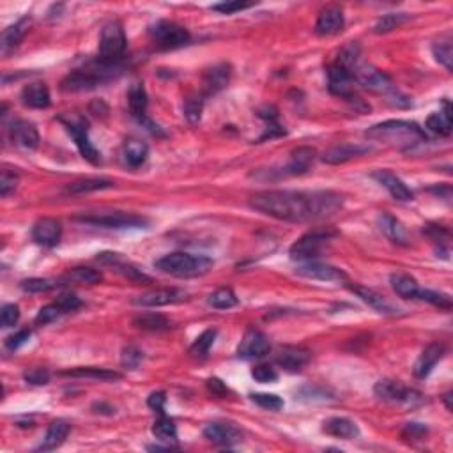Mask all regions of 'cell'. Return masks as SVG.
Wrapping results in <instances>:
<instances>
[{"mask_svg": "<svg viewBox=\"0 0 453 453\" xmlns=\"http://www.w3.org/2000/svg\"><path fill=\"white\" fill-rule=\"evenodd\" d=\"M250 207L281 222H312L342 209V197L333 192H262L252 197Z\"/></svg>", "mask_w": 453, "mask_h": 453, "instance_id": "cell-1", "label": "cell"}, {"mask_svg": "<svg viewBox=\"0 0 453 453\" xmlns=\"http://www.w3.org/2000/svg\"><path fill=\"white\" fill-rule=\"evenodd\" d=\"M121 73V66L117 63H105L99 59L98 63L89 64L83 69H76L67 74L63 80V89L67 92H79V90L96 89L101 83L110 82Z\"/></svg>", "mask_w": 453, "mask_h": 453, "instance_id": "cell-2", "label": "cell"}, {"mask_svg": "<svg viewBox=\"0 0 453 453\" xmlns=\"http://www.w3.org/2000/svg\"><path fill=\"white\" fill-rule=\"evenodd\" d=\"M156 270L176 278H199L207 274L213 267V261L204 255H192L184 252L163 255L154 262Z\"/></svg>", "mask_w": 453, "mask_h": 453, "instance_id": "cell-3", "label": "cell"}, {"mask_svg": "<svg viewBox=\"0 0 453 453\" xmlns=\"http://www.w3.org/2000/svg\"><path fill=\"white\" fill-rule=\"evenodd\" d=\"M370 138L390 142L399 147H413L420 142L427 140V135L418 124L407 121H386L383 124H377L367 131Z\"/></svg>", "mask_w": 453, "mask_h": 453, "instance_id": "cell-4", "label": "cell"}, {"mask_svg": "<svg viewBox=\"0 0 453 453\" xmlns=\"http://www.w3.org/2000/svg\"><path fill=\"white\" fill-rule=\"evenodd\" d=\"M336 236V232L333 231H312L308 234H305L303 238L297 239L290 247L289 255L293 261H305L310 262L313 258L319 257V254L322 252V248L331 241Z\"/></svg>", "mask_w": 453, "mask_h": 453, "instance_id": "cell-5", "label": "cell"}, {"mask_svg": "<svg viewBox=\"0 0 453 453\" xmlns=\"http://www.w3.org/2000/svg\"><path fill=\"white\" fill-rule=\"evenodd\" d=\"M126 50V34L121 22H110L99 35V59L105 63H119Z\"/></svg>", "mask_w": 453, "mask_h": 453, "instance_id": "cell-6", "label": "cell"}, {"mask_svg": "<svg viewBox=\"0 0 453 453\" xmlns=\"http://www.w3.org/2000/svg\"><path fill=\"white\" fill-rule=\"evenodd\" d=\"M374 393L379 397L381 400L388 404H395V406H418L422 404V395L418 391L411 390V388L404 386L399 381L391 379H381L379 383L374 386Z\"/></svg>", "mask_w": 453, "mask_h": 453, "instance_id": "cell-7", "label": "cell"}, {"mask_svg": "<svg viewBox=\"0 0 453 453\" xmlns=\"http://www.w3.org/2000/svg\"><path fill=\"white\" fill-rule=\"evenodd\" d=\"M151 38H153L154 44L161 50H176V48L184 47L190 43L192 35L183 25L176 24V22L161 20L151 28Z\"/></svg>", "mask_w": 453, "mask_h": 453, "instance_id": "cell-8", "label": "cell"}, {"mask_svg": "<svg viewBox=\"0 0 453 453\" xmlns=\"http://www.w3.org/2000/svg\"><path fill=\"white\" fill-rule=\"evenodd\" d=\"M76 222L89 223V225L105 226V229H140L147 225V220L131 213H96V215H82Z\"/></svg>", "mask_w": 453, "mask_h": 453, "instance_id": "cell-9", "label": "cell"}, {"mask_svg": "<svg viewBox=\"0 0 453 453\" xmlns=\"http://www.w3.org/2000/svg\"><path fill=\"white\" fill-rule=\"evenodd\" d=\"M352 79H354V82L363 85L365 89L372 90V92H395L393 82H391L390 76L384 74L383 71L377 69V67L368 66V64H358V67H356L354 73H352Z\"/></svg>", "mask_w": 453, "mask_h": 453, "instance_id": "cell-10", "label": "cell"}, {"mask_svg": "<svg viewBox=\"0 0 453 453\" xmlns=\"http://www.w3.org/2000/svg\"><path fill=\"white\" fill-rule=\"evenodd\" d=\"M63 122L66 124V128H67V131H69L71 137H73V140H74V144H76V147H79L80 154H82L87 161H90L92 165H98L99 161H101V158H99L98 149L90 144L89 135H87L85 121L80 117H74V119H69V121L63 119Z\"/></svg>", "mask_w": 453, "mask_h": 453, "instance_id": "cell-11", "label": "cell"}, {"mask_svg": "<svg viewBox=\"0 0 453 453\" xmlns=\"http://www.w3.org/2000/svg\"><path fill=\"white\" fill-rule=\"evenodd\" d=\"M270 351V338L262 331H258V329L250 328L245 333L241 344H239L238 356L239 358H245V360H254V358H264Z\"/></svg>", "mask_w": 453, "mask_h": 453, "instance_id": "cell-12", "label": "cell"}, {"mask_svg": "<svg viewBox=\"0 0 453 453\" xmlns=\"http://www.w3.org/2000/svg\"><path fill=\"white\" fill-rule=\"evenodd\" d=\"M63 238V225L53 218H41L32 226V239L41 247H57Z\"/></svg>", "mask_w": 453, "mask_h": 453, "instance_id": "cell-13", "label": "cell"}, {"mask_svg": "<svg viewBox=\"0 0 453 453\" xmlns=\"http://www.w3.org/2000/svg\"><path fill=\"white\" fill-rule=\"evenodd\" d=\"M328 87L329 92L344 99L354 98V79L349 71L340 67L338 64H333L328 69Z\"/></svg>", "mask_w": 453, "mask_h": 453, "instance_id": "cell-14", "label": "cell"}, {"mask_svg": "<svg viewBox=\"0 0 453 453\" xmlns=\"http://www.w3.org/2000/svg\"><path fill=\"white\" fill-rule=\"evenodd\" d=\"M296 273L299 277L310 278V280H320V281H344L345 273L338 267H333L329 264H322V262L310 261L305 262L303 266H299L296 270Z\"/></svg>", "mask_w": 453, "mask_h": 453, "instance_id": "cell-15", "label": "cell"}, {"mask_svg": "<svg viewBox=\"0 0 453 453\" xmlns=\"http://www.w3.org/2000/svg\"><path fill=\"white\" fill-rule=\"evenodd\" d=\"M204 436H206V439H209V441L220 446L238 445V443L242 439V434L238 427L232 425V423H220V422L206 425V429H204Z\"/></svg>", "mask_w": 453, "mask_h": 453, "instance_id": "cell-16", "label": "cell"}, {"mask_svg": "<svg viewBox=\"0 0 453 453\" xmlns=\"http://www.w3.org/2000/svg\"><path fill=\"white\" fill-rule=\"evenodd\" d=\"M277 365L286 368L289 372H299L305 368L310 361V352L303 347H294V345H286L280 347L277 352Z\"/></svg>", "mask_w": 453, "mask_h": 453, "instance_id": "cell-17", "label": "cell"}, {"mask_svg": "<svg viewBox=\"0 0 453 453\" xmlns=\"http://www.w3.org/2000/svg\"><path fill=\"white\" fill-rule=\"evenodd\" d=\"M344 13L336 6H329L319 13L315 24V32L319 35H335L344 28Z\"/></svg>", "mask_w": 453, "mask_h": 453, "instance_id": "cell-18", "label": "cell"}, {"mask_svg": "<svg viewBox=\"0 0 453 453\" xmlns=\"http://www.w3.org/2000/svg\"><path fill=\"white\" fill-rule=\"evenodd\" d=\"M11 140L25 151H34L40 145V133L32 122L15 121L11 126Z\"/></svg>", "mask_w": 453, "mask_h": 453, "instance_id": "cell-19", "label": "cell"}, {"mask_svg": "<svg viewBox=\"0 0 453 453\" xmlns=\"http://www.w3.org/2000/svg\"><path fill=\"white\" fill-rule=\"evenodd\" d=\"M374 179L377 181L379 184H383L386 188L390 195L393 197L395 200H400V202H409V200L414 199L413 192H411L409 188L406 186L400 177H397L395 174H391L390 170H377L374 174Z\"/></svg>", "mask_w": 453, "mask_h": 453, "instance_id": "cell-20", "label": "cell"}, {"mask_svg": "<svg viewBox=\"0 0 453 453\" xmlns=\"http://www.w3.org/2000/svg\"><path fill=\"white\" fill-rule=\"evenodd\" d=\"M183 297H186V294L179 289H156L138 296L137 299H135V305L151 306V308H153V306L172 305V303H177V301H181Z\"/></svg>", "mask_w": 453, "mask_h": 453, "instance_id": "cell-21", "label": "cell"}, {"mask_svg": "<svg viewBox=\"0 0 453 453\" xmlns=\"http://www.w3.org/2000/svg\"><path fill=\"white\" fill-rule=\"evenodd\" d=\"M443 356H445V345L430 344L429 347H425V351L420 354L418 361L414 365V375H416L418 379H425L427 375L432 372V368L438 365V361H441Z\"/></svg>", "mask_w": 453, "mask_h": 453, "instance_id": "cell-22", "label": "cell"}, {"mask_svg": "<svg viewBox=\"0 0 453 453\" xmlns=\"http://www.w3.org/2000/svg\"><path fill=\"white\" fill-rule=\"evenodd\" d=\"M368 151H370V147H363V145H356V144L335 145V147L328 149V151L322 154V161L329 165H340L352 160V158L356 156H361V154L368 153Z\"/></svg>", "mask_w": 453, "mask_h": 453, "instance_id": "cell-23", "label": "cell"}, {"mask_svg": "<svg viewBox=\"0 0 453 453\" xmlns=\"http://www.w3.org/2000/svg\"><path fill=\"white\" fill-rule=\"evenodd\" d=\"M315 161V151L312 147H297L290 156L289 165L286 167L283 174L286 176H301L306 174L312 168Z\"/></svg>", "mask_w": 453, "mask_h": 453, "instance_id": "cell-24", "label": "cell"}, {"mask_svg": "<svg viewBox=\"0 0 453 453\" xmlns=\"http://www.w3.org/2000/svg\"><path fill=\"white\" fill-rule=\"evenodd\" d=\"M122 161L128 167L138 168L145 163L149 156V145L145 142L138 140V138H129L122 145Z\"/></svg>", "mask_w": 453, "mask_h": 453, "instance_id": "cell-25", "label": "cell"}, {"mask_svg": "<svg viewBox=\"0 0 453 453\" xmlns=\"http://www.w3.org/2000/svg\"><path fill=\"white\" fill-rule=\"evenodd\" d=\"M64 377H74V379H94V381H117L122 375L115 370H108V368H98V367H79L73 370L60 372Z\"/></svg>", "mask_w": 453, "mask_h": 453, "instance_id": "cell-26", "label": "cell"}, {"mask_svg": "<svg viewBox=\"0 0 453 453\" xmlns=\"http://www.w3.org/2000/svg\"><path fill=\"white\" fill-rule=\"evenodd\" d=\"M22 99L31 108H47L50 106V90L41 82L31 83L22 90Z\"/></svg>", "mask_w": 453, "mask_h": 453, "instance_id": "cell-27", "label": "cell"}, {"mask_svg": "<svg viewBox=\"0 0 453 453\" xmlns=\"http://www.w3.org/2000/svg\"><path fill=\"white\" fill-rule=\"evenodd\" d=\"M229 80H231V66L220 64L204 74V90H206V94L218 92V90L225 89Z\"/></svg>", "mask_w": 453, "mask_h": 453, "instance_id": "cell-28", "label": "cell"}, {"mask_svg": "<svg viewBox=\"0 0 453 453\" xmlns=\"http://www.w3.org/2000/svg\"><path fill=\"white\" fill-rule=\"evenodd\" d=\"M326 434L333 436V438L340 439H354L360 436V429L354 422L347 418H329L324 422V427H322Z\"/></svg>", "mask_w": 453, "mask_h": 453, "instance_id": "cell-29", "label": "cell"}, {"mask_svg": "<svg viewBox=\"0 0 453 453\" xmlns=\"http://www.w3.org/2000/svg\"><path fill=\"white\" fill-rule=\"evenodd\" d=\"M71 427L67 425L63 420H57V422L51 423L47 430V436H44L43 443L40 445V452H50V450L59 448L64 441H66L67 434H69Z\"/></svg>", "mask_w": 453, "mask_h": 453, "instance_id": "cell-30", "label": "cell"}, {"mask_svg": "<svg viewBox=\"0 0 453 453\" xmlns=\"http://www.w3.org/2000/svg\"><path fill=\"white\" fill-rule=\"evenodd\" d=\"M28 25H31V20L28 18H22L20 22H16L15 25L8 27L2 34V40H0V50L2 53H9L15 47H18L22 40H24V35L27 34Z\"/></svg>", "mask_w": 453, "mask_h": 453, "instance_id": "cell-31", "label": "cell"}, {"mask_svg": "<svg viewBox=\"0 0 453 453\" xmlns=\"http://www.w3.org/2000/svg\"><path fill=\"white\" fill-rule=\"evenodd\" d=\"M103 280V274L92 267H74L66 274H63V283H73V286H96Z\"/></svg>", "mask_w": 453, "mask_h": 453, "instance_id": "cell-32", "label": "cell"}, {"mask_svg": "<svg viewBox=\"0 0 453 453\" xmlns=\"http://www.w3.org/2000/svg\"><path fill=\"white\" fill-rule=\"evenodd\" d=\"M128 105L129 112L138 121H144L145 112H147V92L142 83H133L128 92Z\"/></svg>", "mask_w": 453, "mask_h": 453, "instance_id": "cell-33", "label": "cell"}, {"mask_svg": "<svg viewBox=\"0 0 453 453\" xmlns=\"http://www.w3.org/2000/svg\"><path fill=\"white\" fill-rule=\"evenodd\" d=\"M377 223H379L381 232H383L390 241L399 242V245H406L407 236L406 231H404L402 223H400L399 220L393 218V216L388 215V213H383V215H379V218H377Z\"/></svg>", "mask_w": 453, "mask_h": 453, "instance_id": "cell-34", "label": "cell"}, {"mask_svg": "<svg viewBox=\"0 0 453 453\" xmlns=\"http://www.w3.org/2000/svg\"><path fill=\"white\" fill-rule=\"evenodd\" d=\"M351 290L352 293L358 294V296H360L365 303H368V305H370L374 310H377V312H381V313L397 312L390 301H386V297H383L379 293H375V290L367 289V287H360V286H351Z\"/></svg>", "mask_w": 453, "mask_h": 453, "instance_id": "cell-35", "label": "cell"}, {"mask_svg": "<svg viewBox=\"0 0 453 453\" xmlns=\"http://www.w3.org/2000/svg\"><path fill=\"white\" fill-rule=\"evenodd\" d=\"M427 128L439 137H450V133H452V110H450L448 103H445V110H439L427 119Z\"/></svg>", "mask_w": 453, "mask_h": 453, "instance_id": "cell-36", "label": "cell"}, {"mask_svg": "<svg viewBox=\"0 0 453 453\" xmlns=\"http://www.w3.org/2000/svg\"><path fill=\"white\" fill-rule=\"evenodd\" d=\"M112 186L113 183L110 179H103V177H89V179H80L67 184L66 193H71V195H82V193L98 192V190H106V188H112Z\"/></svg>", "mask_w": 453, "mask_h": 453, "instance_id": "cell-37", "label": "cell"}, {"mask_svg": "<svg viewBox=\"0 0 453 453\" xmlns=\"http://www.w3.org/2000/svg\"><path fill=\"white\" fill-rule=\"evenodd\" d=\"M391 287H393L395 293L399 294L400 297H404V299H416L420 290L418 281L414 280L413 277H409V274L404 273L391 274Z\"/></svg>", "mask_w": 453, "mask_h": 453, "instance_id": "cell-38", "label": "cell"}, {"mask_svg": "<svg viewBox=\"0 0 453 453\" xmlns=\"http://www.w3.org/2000/svg\"><path fill=\"white\" fill-rule=\"evenodd\" d=\"M133 324L137 328L145 329V331H165L170 328V320L161 313H142L135 317Z\"/></svg>", "mask_w": 453, "mask_h": 453, "instance_id": "cell-39", "label": "cell"}, {"mask_svg": "<svg viewBox=\"0 0 453 453\" xmlns=\"http://www.w3.org/2000/svg\"><path fill=\"white\" fill-rule=\"evenodd\" d=\"M153 434L154 438H158L163 443H176L177 441V427L174 423L172 418H168L161 413L160 418L154 422L153 425Z\"/></svg>", "mask_w": 453, "mask_h": 453, "instance_id": "cell-40", "label": "cell"}, {"mask_svg": "<svg viewBox=\"0 0 453 453\" xmlns=\"http://www.w3.org/2000/svg\"><path fill=\"white\" fill-rule=\"evenodd\" d=\"M360 57H361V47L356 43V41H352V43H349L347 47L342 48V51H340L338 55V63L336 64L352 74L356 67H358V64H360Z\"/></svg>", "mask_w": 453, "mask_h": 453, "instance_id": "cell-41", "label": "cell"}, {"mask_svg": "<svg viewBox=\"0 0 453 453\" xmlns=\"http://www.w3.org/2000/svg\"><path fill=\"white\" fill-rule=\"evenodd\" d=\"M207 303L216 310H229L238 305V296H236L234 290L229 289V287H222V289L215 290V293L209 296Z\"/></svg>", "mask_w": 453, "mask_h": 453, "instance_id": "cell-42", "label": "cell"}, {"mask_svg": "<svg viewBox=\"0 0 453 453\" xmlns=\"http://www.w3.org/2000/svg\"><path fill=\"white\" fill-rule=\"evenodd\" d=\"M216 335H218L216 329H206V331H204L202 335L193 342V345L190 347V354L195 356V358H206L209 349H211L213 344H215Z\"/></svg>", "mask_w": 453, "mask_h": 453, "instance_id": "cell-43", "label": "cell"}, {"mask_svg": "<svg viewBox=\"0 0 453 453\" xmlns=\"http://www.w3.org/2000/svg\"><path fill=\"white\" fill-rule=\"evenodd\" d=\"M434 55L436 59L443 64L448 71L453 69V48H452V40L446 38V40H439L438 43H434Z\"/></svg>", "mask_w": 453, "mask_h": 453, "instance_id": "cell-44", "label": "cell"}, {"mask_svg": "<svg viewBox=\"0 0 453 453\" xmlns=\"http://www.w3.org/2000/svg\"><path fill=\"white\" fill-rule=\"evenodd\" d=\"M59 283H53L51 280H47V278H28V280H24L20 283L22 290L28 294H41L48 293V290L55 289Z\"/></svg>", "mask_w": 453, "mask_h": 453, "instance_id": "cell-45", "label": "cell"}, {"mask_svg": "<svg viewBox=\"0 0 453 453\" xmlns=\"http://www.w3.org/2000/svg\"><path fill=\"white\" fill-rule=\"evenodd\" d=\"M416 299L432 303V305L439 306V308H445V310L452 308V299H450V296H446V294H441V293H434V290H429V289H420Z\"/></svg>", "mask_w": 453, "mask_h": 453, "instance_id": "cell-46", "label": "cell"}, {"mask_svg": "<svg viewBox=\"0 0 453 453\" xmlns=\"http://www.w3.org/2000/svg\"><path fill=\"white\" fill-rule=\"evenodd\" d=\"M252 402L257 404L262 409H270V411H278L283 407V400L278 397V395L273 393H254L250 395Z\"/></svg>", "mask_w": 453, "mask_h": 453, "instance_id": "cell-47", "label": "cell"}, {"mask_svg": "<svg viewBox=\"0 0 453 453\" xmlns=\"http://www.w3.org/2000/svg\"><path fill=\"white\" fill-rule=\"evenodd\" d=\"M407 20H409V18H407L406 15H386L375 24V32H377V34H386V32H391L393 28H399L400 25L406 24Z\"/></svg>", "mask_w": 453, "mask_h": 453, "instance_id": "cell-48", "label": "cell"}, {"mask_svg": "<svg viewBox=\"0 0 453 453\" xmlns=\"http://www.w3.org/2000/svg\"><path fill=\"white\" fill-rule=\"evenodd\" d=\"M144 361V352L140 351V349L133 347V345H128V347H124V351H122V358H121V363L122 367L128 368V370H135V368H138V365Z\"/></svg>", "mask_w": 453, "mask_h": 453, "instance_id": "cell-49", "label": "cell"}, {"mask_svg": "<svg viewBox=\"0 0 453 453\" xmlns=\"http://www.w3.org/2000/svg\"><path fill=\"white\" fill-rule=\"evenodd\" d=\"M252 377H254L257 383L262 384L274 383V381H278V372L274 370L271 365H257V367H254V370H252Z\"/></svg>", "mask_w": 453, "mask_h": 453, "instance_id": "cell-50", "label": "cell"}, {"mask_svg": "<svg viewBox=\"0 0 453 453\" xmlns=\"http://www.w3.org/2000/svg\"><path fill=\"white\" fill-rule=\"evenodd\" d=\"M202 99L200 98H188L186 103H184V115L192 124H197L202 117Z\"/></svg>", "mask_w": 453, "mask_h": 453, "instance_id": "cell-51", "label": "cell"}, {"mask_svg": "<svg viewBox=\"0 0 453 453\" xmlns=\"http://www.w3.org/2000/svg\"><path fill=\"white\" fill-rule=\"evenodd\" d=\"M63 308H60L57 303H53V305H47L43 306V308L40 310V313H38V317H35V322L38 324H50V322H53L57 317L63 315Z\"/></svg>", "mask_w": 453, "mask_h": 453, "instance_id": "cell-52", "label": "cell"}, {"mask_svg": "<svg viewBox=\"0 0 453 453\" xmlns=\"http://www.w3.org/2000/svg\"><path fill=\"white\" fill-rule=\"evenodd\" d=\"M24 379L27 383L34 384V386H43V384H48L50 381V372L47 368H31L24 374Z\"/></svg>", "mask_w": 453, "mask_h": 453, "instance_id": "cell-53", "label": "cell"}, {"mask_svg": "<svg viewBox=\"0 0 453 453\" xmlns=\"http://www.w3.org/2000/svg\"><path fill=\"white\" fill-rule=\"evenodd\" d=\"M16 184H18V176L15 172H9L8 168H4L2 176H0V195L8 197L9 193L15 192Z\"/></svg>", "mask_w": 453, "mask_h": 453, "instance_id": "cell-54", "label": "cell"}, {"mask_svg": "<svg viewBox=\"0 0 453 453\" xmlns=\"http://www.w3.org/2000/svg\"><path fill=\"white\" fill-rule=\"evenodd\" d=\"M57 305L63 308L64 313L67 312H74V310H79L80 306H82V301H80V297L76 296V294H63V296L57 299Z\"/></svg>", "mask_w": 453, "mask_h": 453, "instance_id": "cell-55", "label": "cell"}, {"mask_svg": "<svg viewBox=\"0 0 453 453\" xmlns=\"http://www.w3.org/2000/svg\"><path fill=\"white\" fill-rule=\"evenodd\" d=\"M20 319V308L16 305H6L2 308V328H13Z\"/></svg>", "mask_w": 453, "mask_h": 453, "instance_id": "cell-56", "label": "cell"}, {"mask_svg": "<svg viewBox=\"0 0 453 453\" xmlns=\"http://www.w3.org/2000/svg\"><path fill=\"white\" fill-rule=\"evenodd\" d=\"M31 335L32 333L28 331V329H22V331L15 333V335H11L8 340H6V347H8L9 351H16V349H20L22 345L27 344Z\"/></svg>", "mask_w": 453, "mask_h": 453, "instance_id": "cell-57", "label": "cell"}, {"mask_svg": "<svg viewBox=\"0 0 453 453\" xmlns=\"http://www.w3.org/2000/svg\"><path fill=\"white\" fill-rule=\"evenodd\" d=\"M252 2H223V4L213 6V11L223 13V15H232V13L242 11V9L252 8Z\"/></svg>", "mask_w": 453, "mask_h": 453, "instance_id": "cell-58", "label": "cell"}, {"mask_svg": "<svg viewBox=\"0 0 453 453\" xmlns=\"http://www.w3.org/2000/svg\"><path fill=\"white\" fill-rule=\"evenodd\" d=\"M165 402H167V395H165V391H153V393L149 395L147 406L151 407L153 411L163 413Z\"/></svg>", "mask_w": 453, "mask_h": 453, "instance_id": "cell-59", "label": "cell"}, {"mask_svg": "<svg viewBox=\"0 0 453 453\" xmlns=\"http://www.w3.org/2000/svg\"><path fill=\"white\" fill-rule=\"evenodd\" d=\"M207 386H209V390H211L215 395H226V391H229L225 388V384L218 379H209L207 381Z\"/></svg>", "mask_w": 453, "mask_h": 453, "instance_id": "cell-60", "label": "cell"}]
</instances>
